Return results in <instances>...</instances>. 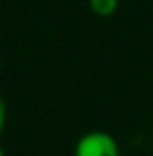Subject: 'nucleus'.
<instances>
[{"instance_id": "obj_1", "label": "nucleus", "mask_w": 153, "mask_h": 156, "mask_svg": "<svg viewBox=\"0 0 153 156\" xmlns=\"http://www.w3.org/2000/svg\"><path fill=\"white\" fill-rule=\"evenodd\" d=\"M74 156H120V146L107 131H88L78 139Z\"/></svg>"}, {"instance_id": "obj_2", "label": "nucleus", "mask_w": 153, "mask_h": 156, "mask_svg": "<svg viewBox=\"0 0 153 156\" xmlns=\"http://www.w3.org/2000/svg\"><path fill=\"white\" fill-rule=\"evenodd\" d=\"M88 6L97 17H111L118 11L120 0H88Z\"/></svg>"}, {"instance_id": "obj_3", "label": "nucleus", "mask_w": 153, "mask_h": 156, "mask_svg": "<svg viewBox=\"0 0 153 156\" xmlns=\"http://www.w3.org/2000/svg\"><path fill=\"white\" fill-rule=\"evenodd\" d=\"M4 122H6V105H4V99L0 97V135L4 131Z\"/></svg>"}, {"instance_id": "obj_4", "label": "nucleus", "mask_w": 153, "mask_h": 156, "mask_svg": "<svg viewBox=\"0 0 153 156\" xmlns=\"http://www.w3.org/2000/svg\"><path fill=\"white\" fill-rule=\"evenodd\" d=\"M0 156H6V154H4V150H2V148H0Z\"/></svg>"}, {"instance_id": "obj_5", "label": "nucleus", "mask_w": 153, "mask_h": 156, "mask_svg": "<svg viewBox=\"0 0 153 156\" xmlns=\"http://www.w3.org/2000/svg\"><path fill=\"white\" fill-rule=\"evenodd\" d=\"M0 72H2V59H0Z\"/></svg>"}]
</instances>
